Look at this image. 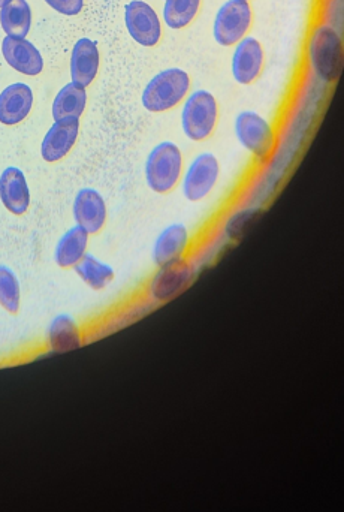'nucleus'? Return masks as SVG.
<instances>
[{"label":"nucleus","mask_w":344,"mask_h":512,"mask_svg":"<svg viewBox=\"0 0 344 512\" xmlns=\"http://www.w3.org/2000/svg\"><path fill=\"white\" fill-rule=\"evenodd\" d=\"M183 171V152L172 141H162L153 147L144 164L147 186L161 195L170 194L180 185Z\"/></svg>","instance_id":"7ed1b4c3"},{"label":"nucleus","mask_w":344,"mask_h":512,"mask_svg":"<svg viewBox=\"0 0 344 512\" xmlns=\"http://www.w3.org/2000/svg\"><path fill=\"white\" fill-rule=\"evenodd\" d=\"M45 3L63 15L80 14L84 6V0H45Z\"/></svg>","instance_id":"a878e982"},{"label":"nucleus","mask_w":344,"mask_h":512,"mask_svg":"<svg viewBox=\"0 0 344 512\" xmlns=\"http://www.w3.org/2000/svg\"><path fill=\"white\" fill-rule=\"evenodd\" d=\"M234 132L238 144L252 156L256 164H267L276 153V129L256 111L246 110L238 113L235 117Z\"/></svg>","instance_id":"f03ea898"},{"label":"nucleus","mask_w":344,"mask_h":512,"mask_svg":"<svg viewBox=\"0 0 344 512\" xmlns=\"http://www.w3.org/2000/svg\"><path fill=\"white\" fill-rule=\"evenodd\" d=\"M33 107V92L27 84L14 83L0 93V123L14 126L27 119Z\"/></svg>","instance_id":"dca6fc26"},{"label":"nucleus","mask_w":344,"mask_h":512,"mask_svg":"<svg viewBox=\"0 0 344 512\" xmlns=\"http://www.w3.org/2000/svg\"><path fill=\"white\" fill-rule=\"evenodd\" d=\"M86 104V89L74 83L66 84L53 101L51 113H53L54 122L63 119H80L86 110Z\"/></svg>","instance_id":"aec40b11"},{"label":"nucleus","mask_w":344,"mask_h":512,"mask_svg":"<svg viewBox=\"0 0 344 512\" xmlns=\"http://www.w3.org/2000/svg\"><path fill=\"white\" fill-rule=\"evenodd\" d=\"M84 343L83 331L72 316L62 313L47 328V346L54 354L74 351Z\"/></svg>","instance_id":"a211bd4d"},{"label":"nucleus","mask_w":344,"mask_h":512,"mask_svg":"<svg viewBox=\"0 0 344 512\" xmlns=\"http://www.w3.org/2000/svg\"><path fill=\"white\" fill-rule=\"evenodd\" d=\"M80 134V119L57 120L42 138L41 156L47 164H56L71 153Z\"/></svg>","instance_id":"f8f14e48"},{"label":"nucleus","mask_w":344,"mask_h":512,"mask_svg":"<svg viewBox=\"0 0 344 512\" xmlns=\"http://www.w3.org/2000/svg\"><path fill=\"white\" fill-rule=\"evenodd\" d=\"M253 23L252 6L246 0H228L214 18L213 35L222 47L237 45L246 38Z\"/></svg>","instance_id":"0eeeda50"},{"label":"nucleus","mask_w":344,"mask_h":512,"mask_svg":"<svg viewBox=\"0 0 344 512\" xmlns=\"http://www.w3.org/2000/svg\"><path fill=\"white\" fill-rule=\"evenodd\" d=\"M89 237V234L78 225L63 233L54 248V261H56L57 267L65 268V270L74 268L87 254Z\"/></svg>","instance_id":"6ab92c4d"},{"label":"nucleus","mask_w":344,"mask_h":512,"mask_svg":"<svg viewBox=\"0 0 344 512\" xmlns=\"http://www.w3.org/2000/svg\"><path fill=\"white\" fill-rule=\"evenodd\" d=\"M310 72L324 84H336L343 74L344 48L342 32L327 21L310 30L306 47Z\"/></svg>","instance_id":"f257e3e1"},{"label":"nucleus","mask_w":344,"mask_h":512,"mask_svg":"<svg viewBox=\"0 0 344 512\" xmlns=\"http://www.w3.org/2000/svg\"><path fill=\"white\" fill-rule=\"evenodd\" d=\"M189 90L190 77L186 71L165 69L149 81L141 101L150 113H165L180 105L189 95Z\"/></svg>","instance_id":"39448f33"},{"label":"nucleus","mask_w":344,"mask_h":512,"mask_svg":"<svg viewBox=\"0 0 344 512\" xmlns=\"http://www.w3.org/2000/svg\"><path fill=\"white\" fill-rule=\"evenodd\" d=\"M195 277L193 265L186 258L159 267L147 283V297L153 303L164 304L186 291Z\"/></svg>","instance_id":"6e6552de"},{"label":"nucleus","mask_w":344,"mask_h":512,"mask_svg":"<svg viewBox=\"0 0 344 512\" xmlns=\"http://www.w3.org/2000/svg\"><path fill=\"white\" fill-rule=\"evenodd\" d=\"M181 108V131L187 140L202 143L214 134L219 122V104L208 90L199 89L187 95Z\"/></svg>","instance_id":"20e7f679"},{"label":"nucleus","mask_w":344,"mask_h":512,"mask_svg":"<svg viewBox=\"0 0 344 512\" xmlns=\"http://www.w3.org/2000/svg\"><path fill=\"white\" fill-rule=\"evenodd\" d=\"M8 2V0H0V8H2L5 3Z\"/></svg>","instance_id":"bb28decb"},{"label":"nucleus","mask_w":344,"mask_h":512,"mask_svg":"<svg viewBox=\"0 0 344 512\" xmlns=\"http://www.w3.org/2000/svg\"><path fill=\"white\" fill-rule=\"evenodd\" d=\"M189 228L183 222H174L159 233L153 245L152 258L158 267L186 258L190 249Z\"/></svg>","instance_id":"ddd939ff"},{"label":"nucleus","mask_w":344,"mask_h":512,"mask_svg":"<svg viewBox=\"0 0 344 512\" xmlns=\"http://www.w3.org/2000/svg\"><path fill=\"white\" fill-rule=\"evenodd\" d=\"M126 27L135 42L144 47H155L162 36L161 20L155 9L143 0H132L125 9Z\"/></svg>","instance_id":"1a4fd4ad"},{"label":"nucleus","mask_w":344,"mask_h":512,"mask_svg":"<svg viewBox=\"0 0 344 512\" xmlns=\"http://www.w3.org/2000/svg\"><path fill=\"white\" fill-rule=\"evenodd\" d=\"M99 71L98 44L92 39H78L71 56L72 83L77 86L89 87Z\"/></svg>","instance_id":"f3484780"},{"label":"nucleus","mask_w":344,"mask_h":512,"mask_svg":"<svg viewBox=\"0 0 344 512\" xmlns=\"http://www.w3.org/2000/svg\"><path fill=\"white\" fill-rule=\"evenodd\" d=\"M265 54L261 42L246 36L238 42L232 54V77L241 86H249L261 77L264 71Z\"/></svg>","instance_id":"9b49d317"},{"label":"nucleus","mask_w":344,"mask_h":512,"mask_svg":"<svg viewBox=\"0 0 344 512\" xmlns=\"http://www.w3.org/2000/svg\"><path fill=\"white\" fill-rule=\"evenodd\" d=\"M258 210L243 209L235 212L231 218L226 219L225 234L232 240H238L243 236L244 231L249 228L250 222L256 218Z\"/></svg>","instance_id":"393cba45"},{"label":"nucleus","mask_w":344,"mask_h":512,"mask_svg":"<svg viewBox=\"0 0 344 512\" xmlns=\"http://www.w3.org/2000/svg\"><path fill=\"white\" fill-rule=\"evenodd\" d=\"M77 276L93 291H102L114 282V268L95 255L86 254L74 267Z\"/></svg>","instance_id":"4be33fe9"},{"label":"nucleus","mask_w":344,"mask_h":512,"mask_svg":"<svg viewBox=\"0 0 344 512\" xmlns=\"http://www.w3.org/2000/svg\"><path fill=\"white\" fill-rule=\"evenodd\" d=\"M2 53L8 65L20 74L35 77L44 69V59H42L41 53L26 38L6 36L2 42Z\"/></svg>","instance_id":"2eb2a0df"},{"label":"nucleus","mask_w":344,"mask_h":512,"mask_svg":"<svg viewBox=\"0 0 344 512\" xmlns=\"http://www.w3.org/2000/svg\"><path fill=\"white\" fill-rule=\"evenodd\" d=\"M201 8V0H165L164 20L174 30L189 26Z\"/></svg>","instance_id":"5701e85b"},{"label":"nucleus","mask_w":344,"mask_h":512,"mask_svg":"<svg viewBox=\"0 0 344 512\" xmlns=\"http://www.w3.org/2000/svg\"><path fill=\"white\" fill-rule=\"evenodd\" d=\"M0 24L11 38H26L32 26V9L26 0H8L0 9Z\"/></svg>","instance_id":"412c9836"},{"label":"nucleus","mask_w":344,"mask_h":512,"mask_svg":"<svg viewBox=\"0 0 344 512\" xmlns=\"http://www.w3.org/2000/svg\"><path fill=\"white\" fill-rule=\"evenodd\" d=\"M0 306L12 315L18 313L21 306L20 280L6 265H0Z\"/></svg>","instance_id":"b1692460"},{"label":"nucleus","mask_w":344,"mask_h":512,"mask_svg":"<svg viewBox=\"0 0 344 512\" xmlns=\"http://www.w3.org/2000/svg\"><path fill=\"white\" fill-rule=\"evenodd\" d=\"M72 216L75 224L89 236L101 233L108 218L107 203L101 192L93 188L80 189L72 203Z\"/></svg>","instance_id":"9d476101"},{"label":"nucleus","mask_w":344,"mask_h":512,"mask_svg":"<svg viewBox=\"0 0 344 512\" xmlns=\"http://www.w3.org/2000/svg\"><path fill=\"white\" fill-rule=\"evenodd\" d=\"M220 162L216 155L202 152L184 168L181 176V192L190 203L204 201L216 188L220 179Z\"/></svg>","instance_id":"423d86ee"},{"label":"nucleus","mask_w":344,"mask_h":512,"mask_svg":"<svg viewBox=\"0 0 344 512\" xmlns=\"http://www.w3.org/2000/svg\"><path fill=\"white\" fill-rule=\"evenodd\" d=\"M30 188L18 167H8L0 174V201L14 216L26 215L30 207Z\"/></svg>","instance_id":"4468645a"},{"label":"nucleus","mask_w":344,"mask_h":512,"mask_svg":"<svg viewBox=\"0 0 344 512\" xmlns=\"http://www.w3.org/2000/svg\"><path fill=\"white\" fill-rule=\"evenodd\" d=\"M246 2H249V0H246Z\"/></svg>","instance_id":"cd10ccee"}]
</instances>
